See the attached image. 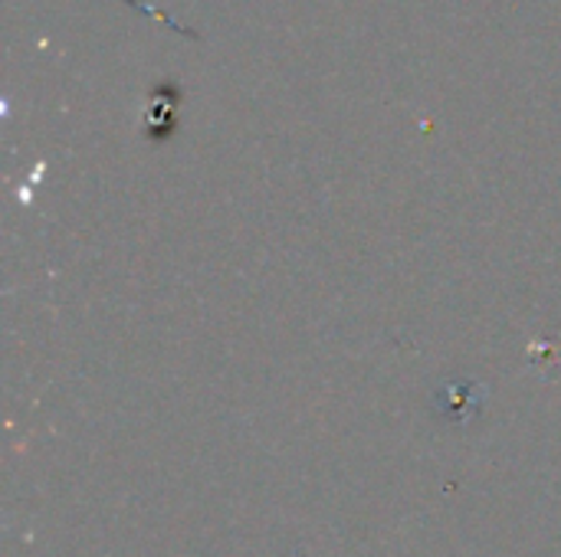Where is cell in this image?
Returning a JSON list of instances; mask_svg holds the SVG:
<instances>
[{"mask_svg": "<svg viewBox=\"0 0 561 557\" xmlns=\"http://www.w3.org/2000/svg\"><path fill=\"white\" fill-rule=\"evenodd\" d=\"M473 391H477L473 384H447V391H444V407H450L447 417H470L477 407Z\"/></svg>", "mask_w": 561, "mask_h": 557, "instance_id": "6da1fadb", "label": "cell"}]
</instances>
